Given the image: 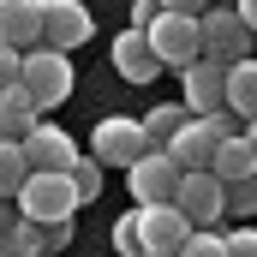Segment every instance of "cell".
I'll list each match as a JSON object with an SVG mask.
<instances>
[{"label": "cell", "mask_w": 257, "mask_h": 257, "mask_svg": "<svg viewBox=\"0 0 257 257\" xmlns=\"http://www.w3.org/2000/svg\"><path fill=\"white\" fill-rule=\"evenodd\" d=\"M239 132H251V126H239L233 114H209V120H186L162 150H168V162H174L180 174H209L215 144H221V138H239Z\"/></svg>", "instance_id": "1"}, {"label": "cell", "mask_w": 257, "mask_h": 257, "mask_svg": "<svg viewBox=\"0 0 257 257\" xmlns=\"http://www.w3.org/2000/svg\"><path fill=\"white\" fill-rule=\"evenodd\" d=\"M18 90L30 96L36 114L60 108L66 96H72V54H54V48H30V54H18Z\"/></svg>", "instance_id": "2"}, {"label": "cell", "mask_w": 257, "mask_h": 257, "mask_svg": "<svg viewBox=\"0 0 257 257\" xmlns=\"http://www.w3.org/2000/svg\"><path fill=\"white\" fill-rule=\"evenodd\" d=\"M12 209H18V221L48 227V221H72V215H78V197H72V180H66V174H24Z\"/></svg>", "instance_id": "3"}, {"label": "cell", "mask_w": 257, "mask_h": 257, "mask_svg": "<svg viewBox=\"0 0 257 257\" xmlns=\"http://www.w3.org/2000/svg\"><path fill=\"white\" fill-rule=\"evenodd\" d=\"M197 48L209 66H233V60H251V30L227 12V6H203L197 12Z\"/></svg>", "instance_id": "4"}, {"label": "cell", "mask_w": 257, "mask_h": 257, "mask_svg": "<svg viewBox=\"0 0 257 257\" xmlns=\"http://www.w3.org/2000/svg\"><path fill=\"white\" fill-rule=\"evenodd\" d=\"M144 42H150L156 66H174V72H186L192 60H203V48H197V18H186V12H156V24L144 30Z\"/></svg>", "instance_id": "5"}, {"label": "cell", "mask_w": 257, "mask_h": 257, "mask_svg": "<svg viewBox=\"0 0 257 257\" xmlns=\"http://www.w3.org/2000/svg\"><path fill=\"white\" fill-rule=\"evenodd\" d=\"M132 227H138V257H174L186 245V215L174 203H138L132 209Z\"/></svg>", "instance_id": "6"}, {"label": "cell", "mask_w": 257, "mask_h": 257, "mask_svg": "<svg viewBox=\"0 0 257 257\" xmlns=\"http://www.w3.org/2000/svg\"><path fill=\"white\" fill-rule=\"evenodd\" d=\"M144 150L150 144H144V126L132 114H108V120H96V132H90V162L96 168H132Z\"/></svg>", "instance_id": "7"}, {"label": "cell", "mask_w": 257, "mask_h": 257, "mask_svg": "<svg viewBox=\"0 0 257 257\" xmlns=\"http://www.w3.org/2000/svg\"><path fill=\"white\" fill-rule=\"evenodd\" d=\"M90 36H96V18H90L84 0H42V48L72 54V48H84Z\"/></svg>", "instance_id": "8"}, {"label": "cell", "mask_w": 257, "mask_h": 257, "mask_svg": "<svg viewBox=\"0 0 257 257\" xmlns=\"http://www.w3.org/2000/svg\"><path fill=\"white\" fill-rule=\"evenodd\" d=\"M18 156H24V168H30V174H66V168L78 162V144H72V132L36 120V126L18 138Z\"/></svg>", "instance_id": "9"}, {"label": "cell", "mask_w": 257, "mask_h": 257, "mask_svg": "<svg viewBox=\"0 0 257 257\" xmlns=\"http://www.w3.org/2000/svg\"><path fill=\"white\" fill-rule=\"evenodd\" d=\"M132 203H174V186H180V168L168 162V150H144L126 168Z\"/></svg>", "instance_id": "10"}, {"label": "cell", "mask_w": 257, "mask_h": 257, "mask_svg": "<svg viewBox=\"0 0 257 257\" xmlns=\"http://www.w3.org/2000/svg\"><path fill=\"white\" fill-rule=\"evenodd\" d=\"M174 209L186 215V227H215L221 221V180L215 174H180Z\"/></svg>", "instance_id": "11"}, {"label": "cell", "mask_w": 257, "mask_h": 257, "mask_svg": "<svg viewBox=\"0 0 257 257\" xmlns=\"http://www.w3.org/2000/svg\"><path fill=\"white\" fill-rule=\"evenodd\" d=\"M0 48L12 54L42 48V0H0Z\"/></svg>", "instance_id": "12"}, {"label": "cell", "mask_w": 257, "mask_h": 257, "mask_svg": "<svg viewBox=\"0 0 257 257\" xmlns=\"http://www.w3.org/2000/svg\"><path fill=\"white\" fill-rule=\"evenodd\" d=\"M180 84H186V114L192 120H209V114H221V66H209V60H192L186 72H180Z\"/></svg>", "instance_id": "13"}, {"label": "cell", "mask_w": 257, "mask_h": 257, "mask_svg": "<svg viewBox=\"0 0 257 257\" xmlns=\"http://www.w3.org/2000/svg\"><path fill=\"white\" fill-rule=\"evenodd\" d=\"M221 114H233L239 126H251V114H257V66L251 60L221 66Z\"/></svg>", "instance_id": "14"}, {"label": "cell", "mask_w": 257, "mask_h": 257, "mask_svg": "<svg viewBox=\"0 0 257 257\" xmlns=\"http://www.w3.org/2000/svg\"><path fill=\"white\" fill-rule=\"evenodd\" d=\"M209 174H215L221 186L257 180V144H251V132H239V138H221V144H215V156H209Z\"/></svg>", "instance_id": "15"}, {"label": "cell", "mask_w": 257, "mask_h": 257, "mask_svg": "<svg viewBox=\"0 0 257 257\" xmlns=\"http://www.w3.org/2000/svg\"><path fill=\"white\" fill-rule=\"evenodd\" d=\"M114 72L126 78V84H156V54H150V42H144V30H126V36H114Z\"/></svg>", "instance_id": "16"}, {"label": "cell", "mask_w": 257, "mask_h": 257, "mask_svg": "<svg viewBox=\"0 0 257 257\" xmlns=\"http://www.w3.org/2000/svg\"><path fill=\"white\" fill-rule=\"evenodd\" d=\"M36 120H42V114L30 108V96H24L18 84H12V90H0V138H6V144H18Z\"/></svg>", "instance_id": "17"}, {"label": "cell", "mask_w": 257, "mask_h": 257, "mask_svg": "<svg viewBox=\"0 0 257 257\" xmlns=\"http://www.w3.org/2000/svg\"><path fill=\"white\" fill-rule=\"evenodd\" d=\"M186 120H192V114H186L180 102H162V108H150V114H144L138 126H144V144H150V150H162V144H168L174 132L186 126Z\"/></svg>", "instance_id": "18"}, {"label": "cell", "mask_w": 257, "mask_h": 257, "mask_svg": "<svg viewBox=\"0 0 257 257\" xmlns=\"http://www.w3.org/2000/svg\"><path fill=\"white\" fill-rule=\"evenodd\" d=\"M66 180H72V197H78V203H96V197H102V168H96L90 156H78V162L66 168Z\"/></svg>", "instance_id": "19"}, {"label": "cell", "mask_w": 257, "mask_h": 257, "mask_svg": "<svg viewBox=\"0 0 257 257\" xmlns=\"http://www.w3.org/2000/svg\"><path fill=\"white\" fill-rule=\"evenodd\" d=\"M24 174H30V168H24L18 144H6V138H0V197H6V203L18 197V186H24Z\"/></svg>", "instance_id": "20"}, {"label": "cell", "mask_w": 257, "mask_h": 257, "mask_svg": "<svg viewBox=\"0 0 257 257\" xmlns=\"http://www.w3.org/2000/svg\"><path fill=\"white\" fill-rule=\"evenodd\" d=\"M174 257H227V251H221V233H209V227H192V233H186V245H180Z\"/></svg>", "instance_id": "21"}, {"label": "cell", "mask_w": 257, "mask_h": 257, "mask_svg": "<svg viewBox=\"0 0 257 257\" xmlns=\"http://www.w3.org/2000/svg\"><path fill=\"white\" fill-rule=\"evenodd\" d=\"M251 209H257L251 180H239V186H221V215H251Z\"/></svg>", "instance_id": "22"}, {"label": "cell", "mask_w": 257, "mask_h": 257, "mask_svg": "<svg viewBox=\"0 0 257 257\" xmlns=\"http://www.w3.org/2000/svg\"><path fill=\"white\" fill-rule=\"evenodd\" d=\"M221 251H227V257H257V233H251V227H233V233H221Z\"/></svg>", "instance_id": "23"}, {"label": "cell", "mask_w": 257, "mask_h": 257, "mask_svg": "<svg viewBox=\"0 0 257 257\" xmlns=\"http://www.w3.org/2000/svg\"><path fill=\"white\" fill-rule=\"evenodd\" d=\"M114 245H120L126 257H138V227H132V215H120V221H114Z\"/></svg>", "instance_id": "24"}, {"label": "cell", "mask_w": 257, "mask_h": 257, "mask_svg": "<svg viewBox=\"0 0 257 257\" xmlns=\"http://www.w3.org/2000/svg\"><path fill=\"white\" fill-rule=\"evenodd\" d=\"M72 245V221H48V257H60Z\"/></svg>", "instance_id": "25"}, {"label": "cell", "mask_w": 257, "mask_h": 257, "mask_svg": "<svg viewBox=\"0 0 257 257\" xmlns=\"http://www.w3.org/2000/svg\"><path fill=\"white\" fill-rule=\"evenodd\" d=\"M156 12H162L156 0H132V30H150V24H156Z\"/></svg>", "instance_id": "26"}, {"label": "cell", "mask_w": 257, "mask_h": 257, "mask_svg": "<svg viewBox=\"0 0 257 257\" xmlns=\"http://www.w3.org/2000/svg\"><path fill=\"white\" fill-rule=\"evenodd\" d=\"M12 84H18V54L0 48V90H12Z\"/></svg>", "instance_id": "27"}, {"label": "cell", "mask_w": 257, "mask_h": 257, "mask_svg": "<svg viewBox=\"0 0 257 257\" xmlns=\"http://www.w3.org/2000/svg\"><path fill=\"white\" fill-rule=\"evenodd\" d=\"M156 6H162V12H186V18H197L209 0H156Z\"/></svg>", "instance_id": "28"}, {"label": "cell", "mask_w": 257, "mask_h": 257, "mask_svg": "<svg viewBox=\"0 0 257 257\" xmlns=\"http://www.w3.org/2000/svg\"><path fill=\"white\" fill-rule=\"evenodd\" d=\"M12 227H18V209H12V203H6V197H0V245H6V239H12Z\"/></svg>", "instance_id": "29"}, {"label": "cell", "mask_w": 257, "mask_h": 257, "mask_svg": "<svg viewBox=\"0 0 257 257\" xmlns=\"http://www.w3.org/2000/svg\"><path fill=\"white\" fill-rule=\"evenodd\" d=\"M209 6H233V0H209Z\"/></svg>", "instance_id": "30"}, {"label": "cell", "mask_w": 257, "mask_h": 257, "mask_svg": "<svg viewBox=\"0 0 257 257\" xmlns=\"http://www.w3.org/2000/svg\"><path fill=\"white\" fill-rule=\"evenodd\" d=\"M0 257H18V251H0Z\"/></svg>", "instance_id": "31"}]
</instances>
